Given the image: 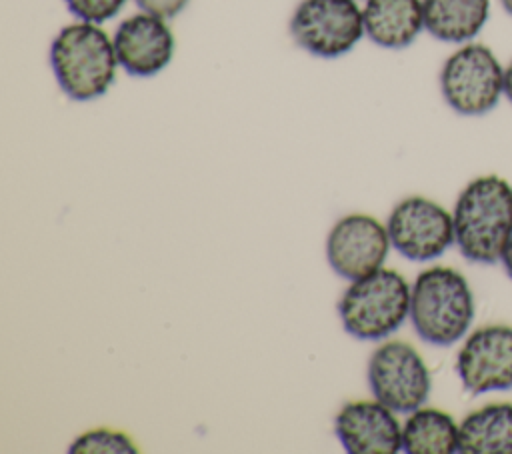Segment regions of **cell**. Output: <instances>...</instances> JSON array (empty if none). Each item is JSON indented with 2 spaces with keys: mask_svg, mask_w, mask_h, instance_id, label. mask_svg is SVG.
I'll return each instance as SVG.
<instances>
[{
  "mask_svg": "<svg viewBox=\"0 0 512 454\" xmlns=\"http://www.w3.org/2000/svg\"><path fill=\"white\" fill-rule=\"evenodd\" d=\"M500 264H502L504 272L508 274V278L512 280V240L508 242V246H506V250H504V254L500 258Z\"/></svg>",
  "mask_w": 512,
  "mask_h": 454,
  "instance_id": "obj_21",
  "label": "cell"
},
{
  "mask_svg": "<svg viewBox=\"0 0 512 454\" xmlns=\"http://www.w3.org/2000/svg\"><path fill=\"white\" fill-rule=\"evenodd\" d=\"M368 386L376 400L400 414L424 406L432 390L422 354L404 340L378 344L368 358Z\"/></svg>",
  "mask_w": 512,
  "mask_h": 454,
  "instance_id": "obj_6",
  "label": "cell"
},
{
  "mask_svg": "<svg viewBox=\"0 0 512 454\" xmlns=\"http://www.w3.org/2000/svg\"><path fill=\"white\" fill-rule=\"evenodd\" d=\"M72 454H136L134 440L112 428H94L80 434L68 448Z\"/></svg>",
  "mask_w": 512,
  "mask_h": 454,
  "instance_id": "obj_17",
  "label": "cell"
},
{
  "mask_svg": "<svg viewBox=\"0 0 512 454\" xmlns=\"http://www.w3.org/2000/svg\"><path fill=\"white\" fill-rule=\"evenodd\" d=\"M364 34V16L356 0H300L290 18L296 46L318 58L350 52Z\"/></svg>",
  "mask_w": 512,
  "mask_h": 454,
  "instance_id": "obj_7",
  "label": "cell"
},
{
  "mask_svg": "<svg viewBox=\"0 0 512 454\" xmlns=\"http://www.w3.org/2000/svg\"><path fill=\"white\" fill-rule=\"evenodd\" d=\"M50 66L60 90L78 102L104 96L116 80L114 38L96 22L64 26L50 44Z\"/></svg>",
  "mask_w": 512,
  "mask_h": 454,
  "instance_id": "obj_3",
  "label": "cell"
},
{
  "mask_svg": "<svg viewBox=\"0 0 512 454\" xmlns=\"http://www.w3.org/2000/svg\"><path fill=\"white\" fill-rule=\"evenodd\" d=\"M334 432L350 454H396L402 450V426L396 412L376 398L346 402L336 414Z\"/></svg>",
  "mask_w": 512,
  "mask_h": 454,
  "instance_id": "obj_12",
  "label": "cell"
},
{
  "mask_svg": "<svg viewBox=\"0 0 512 454\" xmlns=\"http://www.w3.org/2000/svg\"><path fill=\"white\" fill-rule=\"evenodd\" d=\"M68 10L86 22L102 24L114 18L126 4V0H64Z\"/></svg>",
  "mask_w": 512,
  "mask_h": 454,
  "instance_id": "obj_18",
  "label": "cell"
},
{
  "mask_svg": "<svg viewBox=\"0 0 512 454\" xmlns=\"http://www.w3.org/2000/svg\"><path fill=\"white\" fill-rule=\"evenodd\" d=\"M134 2L140 10L168 20V18L178 16L188 6L190 0H134Z\"/></svg>",
  "mask_w": 512,
  "mask_h": 454,
  "instance_id": "obj_19",
  "label": "cell"
},
{
  "mask_svg": "<svg viewBox=\"0 0 512 454\" xmlns=\"http://www.w3.org/2000/svg\"><path fill=\"white\" fill-rule=\"evenodd\" d=\"M454 244L474 264L500 262L512 240V184L500 174H480L458 194Z\"/></svg>",
  "mask_w": 512,
  "mask_h": 454,
  "instance_id": "obj_1",
  "label": "cell"
},
{
  "mask_svg": "<svg viewBox=\"0 0 512 454\" xmlns=\"http://www.w3.org/2000/svg\"><path fill=\"white\" fill-rule=\"evenodd\" d=\"M412 284L392 268L350 280L338 300L344 330L358 340H384L410 318Z\"/></svg>",
  "mask_w": 512,
  "mask_h": 454,
  "instance_id": "obj_4",
  "label": "cell"
},
{
  "mask_svg": "<svg viewBox=\"0 0 512 454\" xmlns=\"http://www.w3.org/2000/svg\"><path fill=\"white\" fill-rule=\"evenodd\" d=\"M114 48L120 68L130 76L150 78L170 64L176 40L166 18L142 10L118 24Z\"/></svg>",
  "mask_w": 512,
  "mask_h": 454,
  "instance_id": "obj_11",
  "label": "cell"
},
{
  "mask_svg": "<svg viewBox=\"0 0 512 454\" xmlns=\"http://www.w3.org/2000/svg\"><path fill=\"white\" fill-rule=\"evenodd\" d=\"M390 246L388 228L380 220L346 214L328 232L326 258L338 276L358 280L384 266Z\"/></svg>",
  "mask_w": 512,
  "mask_h": 454,
  "instance_id": "obj_10",
  "label": "cell"
},
{
  "mask_svg": "<svg viewBox=\"0 0 512 454\" xmlns=\"http://www.w3.org/2000/svg\"><path fill=\"white\" fill-rule=\"evenodd\" d=\"M504 96L512 104V60L504 66Z\"/></svg>",
  "mask_w": 512,
  "mask_h": 454,
  "instance_id": "obj_20",
  "label": "cell"
},
{
  "mask_svg": "<svg viewBox=\"0 0 512 454\" xmlns=\"http://www.w3.org/2000/svg\"><path fill=\"white\" fill-rule=\"evenodd\" d=\"M440 92L456 114H488L504 96V66L490 46L460 44L440 68Z\"/></svg>",
  "mask_w": 512,
  "mask_h": 454,
  "instance_id": "obj_5",
  "label": "cell"
},
{
  "mask_svg": "<svg viewBox=\"0 0 512 454\" xmlns=\"http://www.w3.org/2000/svg\"><path fill=\"white\" fill-rule=\"evenodd\" d=\"M500 4H502V8L512 16V0H500Z\"/></svg>",
  "mask_w": 512,
  "mask_h": 454,
  "instance_id": "obj_22",
  "label": "cell"
},
{
  "mask_svg": "<svg viewBox=\"0 0 512 454\" xmlns=\"http://www.w3.org/2000/svg\"><path fill=\"white\" fill-rule=\"evenodd\" d=\"M456 374L466 392L478 396L512 388V326L484 324L462 338Z\"/></svg>",
  "mask_w": 512,
  "mask_h": 454,
  "instance_id": "obj_9",
  "label": "cell"
},
{
  "mask_svg": "<svg viewBox=\"0 0 512 454\" xmlns=\"http://www.w3.org/2000/svg\"><path fill=\"white\" fill-rule=\"evenodd\" d=\"M424 30L446 44L472 42L490 18V0H422Z\"/></svg>",
  "mask_w": 512,
  "mask_h": 454,
  "instance_id": "obj_14",
  "label": "cell"
},
{
  "mask_svg": "<svg viewBox=\"0 0 512 454\" xmlns=\"http://www.w3.org/2000/svg\"><path fill=\"white\" fill-rule=\"evenodd\" d=\"M366 36L380 48H408L424 30L422 0H366Z\"/></svg>",
  "mask_w": 512,
  "mask_h": 454,
  "instance_id": "obj_13",
  "label": "cell"
},
{
  "mask_svg": "<svg viewBox=\"0 0 512 454\" xmlns=\"http://www.w3.org/2000/svg\"><path fill=\"white\" fill-rule=\"evenodd\" d=\"M460 448V422L440 408H416L402 424L406 454H454Z\"/></svg>",
  "mask_w": 512,
  "mask_h": 454,
  "instance_id": "obj_16",
  "label": "cell"
},
{
  "mask_svg": "<svg viewBox=\"0 0 512 454\" xmlns=\"http://www.w3.org/2000/svg\"><path fill=\"white\" fill-rule=\"evenodd\" d=\"M390 244L404 258L428 262L454 244V218L442 204L426 196L402 198L386 220Z\"/></svg>",
  "mask_w": 512,
  "mask_h": 454,
  "instance_id": "obj_8",
  "label": "cell"
},
{
  "mask_svg": "<svg viewBox=\"0 0 512 454\" xmlns=\"http://www.w3.org/2000/svg\"><path fill=\"white\" fill-rule=\"evenodd\" d=\"M476 302L466 276L452 266L424 268L410 290V322L426 344L448 348L474 322Z\"/></svg>",
  "mask_w": 512,
  "mask_h": 454,
  "instance_id": "obj_2",
  "label": "cell"
},
{
  "mask_svg": "<svg viewBox=\"0 0 512 454\" xmlns=\"http://www.w3.org/2000/svg\"><path fill=\"white\" fill-rule=\"evenodd\" d=\"M462 454H512V402H488L460 420Z\"/></svg>",
  "mask_w": 512,
  "mask_h": 454,
  "instance_id": "obj_15",
  "label": "cell"
}]
</instances>
